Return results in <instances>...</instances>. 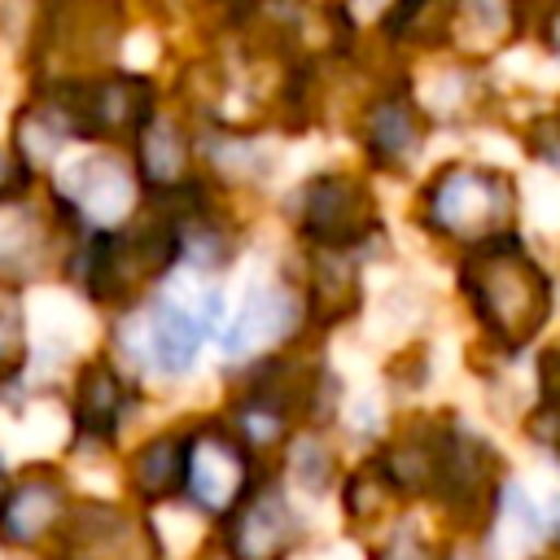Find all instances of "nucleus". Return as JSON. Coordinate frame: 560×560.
Masks as SVG:
<instances>
[{
	"label": "nucleus",
	"mask_w": 560,
	"mask_h": 560,
	"mask_svg": "<svg viewBox=\"0 0 560 560\" xmlns=\"http://www.w3.org/2000/svg\"><path fill=\"white\" fill-rule=\"evenodd\" d=\"M131 171L140 192L149 197H171L197 184V131L179 118L158 109L131 140Z\"/></svg>",
	"instance_id": "obj_10"
},
{
	"label": "nucleus",
	"mask_w": 560,
	"mask_h": 560,
	"mask_svg": "<svg viewBox=\"0 0 560 560\" xmlns=\"http://www.w3.org/2000/svg\"><path fill=\"white\" fill-rule=\"evenodd\" d=\"M551 534L560 538V503H556V516H551Z\"/></svg>",
	"instance_id": "obj_26"
},
{
	"label": "nucleus",
	"mask_w": 560,
	"mask_h": 560,
	"mask_svg": "<svg viewBox=\"0 0 560 560\" xmlns=\"http://www.w3.org/2000/svg\"><path fill=\"white\" fill-rule=\"evenodd\" d=\"M61 228H74V223L66 219V210L57 201H52V210H39L31 201L4 197L0 201V280H31V276H39L52 262V245H57Z\"/></svg>",
	"instance_id": "obj_14"
},
{
	"label": "nucleus",
	"mask_w": 560,
	"mask_h": 560,
	"mask_svg": "<svg viewBox=\"0 0 560 560\" xmlns=\"http://www.w3.org/2000/svg\"><path fill=\"white\" fill-rule=\"evenodd\" d=\"M302 298L289 284H254L241 306L232 311L228 328L219 332L223 359L228 363H258L267 354H280V346L298 332L302 324Z\"/></svg>",
	"instance_id": "obj_9"
},
{
	"label": "nucleus",
	"mask_w": 560,
	"mask_h": 560,
	"mask_svg": "<svg viewBox=\"0 0 560 560\" xmlns=\"http://www.w3.org/2000/svg\"><path fill=\"white\" fill-rule=\"evenodd\" d=\"M429 114L420 109L416 88L394 83L363 101L359 109V144L376 171H407L424 153Z\"/></svg>",
	"instance_id": "obj_8"
},
{
	"label": "nucleus",
	"mask_w": 560,
	"mask_h": 560,
	"mask_svg": "<svg viewBox=\"0 0 560 560\" xmlns=\"http://www.w3.org/2000/svg\"><path fill=\"white\" fill-rule=\"evenodd\" d=\"M74 560H144V529L118 503H83L61 525Z\"/></svg>",
	"instance_id": "obj_15"
},
{
	"label": "nucleus",
	"mask_w": 560,
	"mask_h": 560,
	"mask_svg": "<svg viewBox=\"0 0 560 560\" xmlns=\"http://www.w3.org/2000/svg\"><path fill=\"white\" fill-rule=\"evenodd\" d=\"M258 486L254 451L228 429V420H201L184 429L179 494L210 521H228Z\"/></svg>",
	"instance_id": "obj_6"
},
{
	"label": "nucleus",
	"mask_w": 560,
	"mask_h": 560,
	"mask_svg": "<svg viewBox=\"0 0 560 560\" xmlns=\"http://www.w3.org/2000/svg\"><path fill=\"white\" fill-rule=\"evenodd\" d=\"M538 44H542L551 57H560V4L542 13V22H538Z\"/></svg>",
	"instance_id": "obj_24"
},
{
	"label": "nucleus",
	"mask_w": 560,
	"mask_h": 560,
	"mask_svg": "<svg viewBox=\"0 0 560 560\" xmlns=\"http://www.w3.org/2000/svg\"><path fill=\"white\" fill-rule=\"evenodd\" d=\"M140 402L136 381L109 363V359H88L74 372V389H70V420H74V438L83 442H114L122 433V424L131 420Z\"/></svg>",
	"instance_id": "obj_12"
},
{
	"label": "nucleus",
	"mask_w": 560,
	"mask_h": 560,
	"mask_svg": "<svg viewBox=\"0 0 560 560\" xmlns=\"http://www.w3.org/2000/svg\"><path fill=\"white\" fill-rule=\"evenodd\" d=\"M179 477H184V433H158L149 438L131 464H127V481L131 494L144 503H166L179 494Z\"/></svg>",
	"instance_id": "obj_18"
},
{
	"label": "nucleus",
	"mask_w": 560,
	"mask_h": 560,
	"mask_svg": "<svg viewBox=\"0 0 560 560\" xmlns=\"http://www.w3.org/2000/svg\"><path fill=\"white\" fill-rule=\"evenodd\" d=\"M302 311L319 324L350 319L359 311V271L350 254H324L306 249V284H302Z\"/></svg>",
	"instance_id": "obj_16"
},
{
	"label": "nucleus",
	"mask_w": 560,
	"mask_h": 560,
	"mask_svg": "<svg viewBox=\"0 0 560 560\" xmlns=\"http://www.w3.org/2000/svg\"><path fill=\"white\" fill-rule=\"evenodd\" d=\"M26 175H31V171L0 144V201H4V197H18V192L26 188Z\"/></svg>",
	"instance_id": "obj_23"
},
{
	"label": "nucleus",
	"mask_w": 560,
	"mask_h": 560,
	"mask_svg": "<svg viewBox=\"0 0 560 560\" xmlns=\"http://www.w3.org/2000/svg\"><path fill=\"white\" fill-rule=\"evenodd\" d=\"M26 363V319L18 302H0V389L22 376Z\"/></svg>",
	"instance_id": "obj_20"
},
{
	"label": "nucleus",
	"mask_w": 560,
	"mask_h": 560,
	"mask_svg": "<svg viewBox=\"0 0 560 560\" xmlns=\"http://www.w3.org/2000/svg\"><path fill=\"white\" fill-rule=\"evenodd\" d=\"M446 560H464V556H446Z\"/></svg>",
	"instance_id": "obj_27"
},
{
	"label": "nucleus",
	"mask_w": 560,
	"mask_h": 560,
	"mask_svg": "<svg viewBox=\"0 0 560 560\" xmlns=\"http://www.w3.org/2000/svg\"><path fill=\"white\" fill-rule=\"evenodd\" d=\"M529 153L551 171H560V114H547L529 127Z\"/></svg>",
	"instance_id": "obj_21"
},
{
	"label": "nucleus",
	"mask_w": 560,
	"mask_h": 560,
	"mask_svg": "<svg viewBox=\"0 0 560 560\" xmlns=\"http://www.w3.org/2000/svg\"><path fill=\"white\" fill-rule=\"evenodd\" d=\"M197 162H206L210 175L214 179H228V184L262 179L267 166H271L262 140L258 136H245V131H232V127L197 131Z\"/></svg>",
	"instance_id": "obj_17"
},
{
	"label": "nucleus",
	"mask_w": 560,
	"mask_h": 560,
	"mask_svg": "<svg viewBox=\"0 0 560 560\" xmlns=\"http://www.w3.org/2000/svg\"><path fill=\"white\" fill-rule=\"evenodd\" d=\"M521 210L516 175L486 162H446L420 197V219L429 236L451 241L459 249L490 245L499 236H512Z\"/></svg>",
	"instance_id": "obj_3"
},
{
	"label": "nucleus",
	"mask_w": 560,
	"mask_h": 560,
	"mask_svg": "<svg viewBox=\"0 0 560 560\" xmlns=\"http://www.w3.org/2000/svg\"><path fill=\"white\" fill-rule=\"evenodd\" d=\"M4 490H9V464H4V451H0V499H4Z\"/></svg>",
	"instance_id": "obj_25"
},
{
	"label": "nucleus",
	"mask_w": 560,
	"mask_h": 560,
	"mask_svg": "<svg viewBox=\"0 0 560 560\" xmlns=\"http://www.w3.org/2000/svg\"><path fill=\"white\" fill-rule=\"evenodd\" d=\"M219 311H223L219 289H206L197 302H188L171 289H158V293H149V302L140 311L122 315V350L136 368L179 381L192 372L201 341L210 337Z\"/></svg>",
	"instance_id": "obj_4"
},
{
	"label": "nucleus",
	"mask_w": 560,
	"mask_h": 560,
	"mask_svg": "<svg viewBox=\"0 0 560 560\" xmlns=\"http://www.w3.org/2000/svg\"><path fill=\"white\" fill-rule=\"evenodd\" d=\"M459 293L481 328V337L516 354L525 350L551 319L556 306V284L547 267L521 245V236H499L490 245L464 249L459 258Z\"/></svg>",
	"instance_id": "obj_1"
},
{
	"label": "nucleus",
	"mask_w": 560,
	"mask_h": 560,
	"mask_svg": "<svg viewBox=\"0 0 560 560\" xmlns=\"http://www.w3.org/2000/svg\"><path fill=\"white\" fill-rule=\"evenodd\" d=\"M332 472H337V459H332V446L319 429H302L293 442H289V477L293 486H302L306 494H328L332 486Z\"/></svg>",
	"instance_id": "obj_19"
},
{
	"label": "nucleus",
	"mask_w": 560,
	"mask_h": 560,
	"mask_svg": "<svg viewBox=\"0 0 560 560\" xmlns=\"http://www.w3.org/2000/svg\"><path fill=\"white\" fill-rule=\"evenodd\" d=\"M175 267V241L166 219L153 210L140 223H122L114 232H88L66 258L70 280L96 306H131Z\"/></svg>",
	"instance_id": "obj_2"
},
{
	"label": "nucleus",
	"mask_w": 560,
	"mask_h": 560,
	"mask_svg": "<svg viewBox=\"0 0 560 560\" xmlns=\"http://www.w3.org/2000/svg\"><path fill=\"white\" fill-rule=\"evenodd\" d=\"M372 560H438L433 551H429V542L420 538V534H411V529H398Z\"/></svg>",
	"instance_id": "obj_22"
},
{
	"label": "nucleus",
	"mask_w": 560,
	"mask_h": 560,
	"mask_svg": "<svg viewBox=\"0 0 560 560\" xmlns=\"http://www.w3.org/2000/svg\"><path fill=\"white\" fill-rule=\"evenodd\" d=\"M70 516V490L61 472L35 464L18 481H9L0 499V542L4 547H35L48 534H61Z\"/></svg>",
	"instance_id": "obj_13"
},
{
	"label": "nucleus",
	"mask_w": 560,
	"mask_h": 560,
	"mask_svg": "<svg viewBox=\"0 0 560 560\" xmlns=\"http://www.w3.org/2000/svg\"><path fill=\"white\" fill-rule=\"evenodd\" d=\"M52 201L66 210V219L83 236L88 232H114L140 206V184H136L131 162H122L118 153H88L61 171Z\"/></svg>",
	"instance_id": "obj_7"
},
{
	"label": "nucleus",
	"mask_w": 560,
	"mask_h": 560,
	"mask_svg": "<svg viewBox=\"0 0 560 560\" xmlns=\"http://www.w3.org/2000/svg\"><path fill=\"white\" fill-rule=\"evenodd\" d=\"M284 214L293 232L306 241V249L324 254H359L376 232V197L372 188L350 171H319L306 184H298L284 201Z\"/></svg>",
	"instance_id": "obj_5"
},
{
	"label": "nucleus",
	"mask_w": 560,
	"mask_h": 560,
	"mask_svg": "<svg viewBox=\"0 0 560 560\" xmlns=\"http://www.w3.org/2000/svg\"><path fill=\"white\" fill-rule=\"evenodd\" d=\"M302 525L280 486H254V494L228 516L223 560H289Z\"/></svg>",
	"instance_id": "obj_11"
}]
</instances>
